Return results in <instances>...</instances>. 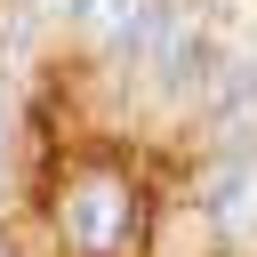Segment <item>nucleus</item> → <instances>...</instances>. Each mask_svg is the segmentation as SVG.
Here are the masks:
<instances>
[{
  "label": "nucleus",
  "mask_w": 257,
  "mask_h": 257,
  "mask_svg": "<svg viewBox=\"0 0 257 257\" xmlns=\"http://www.w3.org/2000/svg\"><path fill=\"white\" fill-rule=\"evenodd\" d=\"M153 64H161V80H169V88H209V72H217V40H209V24H201V8H193V0H161Z\"/></svg>",
  "instance_id": "nucleus-2"
},
{
  "label": "nucleus",
  "mask_w": 257,
  "mask_h": 257,
  "mask_svg": "<svg viewBox=\"0 0 257 257\" xmlns=\"http://www.w3.org/2000/svg\"><path fill=\"white\" fill-rule=\"evenodd\" d=\"M201 209H209V225H217L233 249H257V145H233V153L209 169Z\"/></svg>",
  "instance_id": "nucleus-3"
},
{
  "label": "nucleus",
  "mask_w": 257,
  "mask_h": 257,
  "mask_svg": "<svg viewBox=\"0 0 257 257\" xmlns=\"http://www.w3.org/2000/svg\"><path fill=\"white\" fill-rule=\"evenodd\" d=\"M128 225H137V193H128L112 169H80V177L64 185V241H72L80 257H120Z\"/></svg>",
  "instance_id": "nucleus-1"
},
{
  "label": "nucleus",
  "mask_w": 257,
  "mask_h": 257,
  "mask_svg": "<svg viewBox=\"0 0 257 257\" xmlns=\"http://www.w3.org/2000/svg\"><path fill=\"white\" fill-rule=\"evenodd\" d=\"M201 104H209V128H217L225 145H249V137H257V64H249V56H217Z\"/></svg>",
  "instance_id": "nucleus-4"
}]
</instances>
